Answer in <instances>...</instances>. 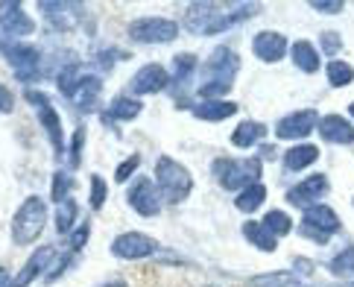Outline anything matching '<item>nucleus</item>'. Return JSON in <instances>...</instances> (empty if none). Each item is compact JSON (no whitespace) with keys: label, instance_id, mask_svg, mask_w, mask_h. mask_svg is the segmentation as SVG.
I'll list each match as a JSON object with an SVG mask.
<instances>
[{"label":"nucleus","instance_id":"f257e3e1","mask_svg":"<svg viewBox=\"0 0 354 287\" xmlns=\"http://www.w3.org/2000/svg\"><path fill=\"white\" fill-rule=\"evenodd\" d=\"M258 3H214V0H194L182 12V27L194 35H220L225 30L243 24L246 18H255Z\"/></svg>","mask_w":354,"mask_h":287},{"label":"nucleus","instance_id":"f03ea898","mask_svg":"<svg viewBox=\"0 0 354 287\" xmlns=\"http://www.w3.org/2000/svg\"><path fill=\"white\" fill-rule=\"evenodd\" d=\"M240 71V59L232 47H214L208 59L199 65V89L196 97L199 100H223V94H229L232 82Z\"/></svg>","mask_w":354,"mask_h":287},{"label":"nucleus","instance_id":"7ed1b4c3","mask_svg":"<svg viewBox=\"0 0 354 287\" xmlns=\"http://www.w3.org/2000/svg\"><path fill=\"white\" fill-rule=\"evenodd\" d=\"M59 94L71 100L73 106L80 111H97V103H100V94H103V82L94 73H88L80 62H71L59 71Z\"/></svg>","mask_w":354,"mask_h":287},{"label":"nucleus","instance_id":"20e7f679","mask_svg":"<svg viewBox=\"0 0 354 287\" xmlns=\"http://www.w3.org/2000/svg\"><path fill=\"white\" fill-rule=\"evenodd\" d=\"M156 185H158V194L164 203L170 205H179L185 203L194 191V173L187 170L182 161H176L170 156H158L156 158Z\"/></svg>","mask_w":354,"mask_h":287},{"label":"nucleus","instance_id":"39448f33","mask_svg":"<svg viewBox=\"0 0 354 287\" xmlns=\"http://www.w3.org/2000/svg\"><path fill=\"white\" fill-rule=\"evenodd\" d=\"M47 226V203L39 194H30L18 205L15 217H12V243L15 246H30L41 238Z\"/></svg>","mask_w":354,"mask_h":287},{"label":"nucleus","instance_id":"423d86ee","mask_svg":"<svg viewBox=\"0 0 354 287\" xmlns=\"http://www.w3.org/2000/svg\"><path fill=\"white\" fill-rule=\"evenodd\" d=\"M211 173L220 188L243 191L261 182V158H217L211 165Z\"/></svg>","mask_w":354,"mask_h":287},{"label":"nucleus","instance_id":"0eeeda50","mask_svg":"<svg viewBox=\"0 0 354 287\" xmlns=\"http://www.w3.org/2000/svg\"><path fill=\"white\" fill-rule=\"evenodd\" d=\"M0 53L12 65V73L18 82L30 85L41 80V50L30 41H15V39H0Z\"/></svg>","mask_w":354,"mask_h":287},{"label":"nucleus","instance_id":"6e6552de","mask_svg":"<svg viewBox=\"0 0 354 287\" xmlns=\"http://www.w3.org/2000/svg\"><path fill=\"white\" fill-rule=\"evenodd\" d=\"M24 100L35 106V118H39V123H41V132H47V141H50V147H53V156L56 158H65L68 156L65 129H62V118H59V111L53 109V103H50V97L44 91L27 89Z\"/></svg>","mask_w":354,"mask_h":287},{"label":"nucleus","instance_id":"1a4fd4ad","mask_svg":"<svg viewBox=\"0 0 354 287\" xmlns=\"http://www.w3.org/2000/svg\"><path fill=\"white\" fill-rule=\"evenodd\" d=\"M126 35L135 44H170L179 39V24L173 18H158V15H144L129 21Z\"/></svg>","mask_w":354,"mask_h":287},{"label":"nucleus","instance_id":"9d476101","mask_svg":"<svg viewBox=\"0 0 354 287\" xmlns=\"http://www.w3.org/2000/svg\"><path fill=\"white\" fill-rule=\"evenodd\" d=\"M339 217L331 205H310L305 208V214H301V223H299V234L301 238H308L313 243H328L339 232Z\"/></svg>","mask_w":354,"mask_h":287},{"label":"nucleus","instance_id":"9b49d317","mask_svg":"<svg viewBox=\"0 0 354 287\" xmlns=\"http://www.w3.org/2000/svg\"><path fill=\"white\" fill-rule=\"evenodd\" d=\"M111 255L120 258V261H144V258H153L158 255V241L149 238L144 232H123L111 241Z\"/></svg>","mask_w":354,"mask_h":287},{"label":"nucleus","instance_id":"f8f14e48","mask_svg":"<svg viewBox=\"0 0 354 287\" xmlns=\"http://www.w3.org/2000/svg\"><path fill=\"white\" fill-rule=\"evenodd\" d=\"M126 203H129V208L135 211V214H141V217H158L164 199H161V194H158L156 179L138 176V179L129 185V191H126Z\"/></svg>","mask_w":354,"mask_h":287},{"label":"nucleus","instance_id":"ddd939ff","mask_svg":"<svg viewBox=\"0 0 354 287\" xmlns=\"http://www.w3.org/2000/svg\"><path fill=\"white\" fill-rule=\"evenodd\" d=\"M0 30L6 39L24 41L27 35L35 33V21L27 15V9L18 0H0Z\"/></svg>","mask_w":354,"mask_h":287},{"label":"nucleus","instance_id":"4468645a","mask_svg":"<svg viewBox=\"0 0 354 287\" xmlns=\"http://www.w3.org/2000/svg\"><path fill=\"white\" fill-rule=\"evenodd\" d=\"M170 89V71L158 65V62H149V65L138 68L135 77L129 80V94L132 97H149V94H158V91H167Z\"/></svg>","mask_w":354,"mask_h":287},{"label":"nucleus","instance_id":"2eb2a0df","mask_svg":"<svg viewBox=\"0 0 354 287\" xmlns=\"http://www.w3.org/2000/svg\"><path fill=\"white\" fill-rule=\"evenodd\" d=\"M316 127H319V115H316L313 109H299V111H290V115H284L275 123V138L299 141V138H308Z\"/></svg>","mask_w":354,"mask_h":287},{"label":"nucleus","instance_id":"dca6fc26","mask_svg":"<svg viewBox=\"0 0 354 287\" xmlns=\"http://www.w3.org/2000/svg\"><path fill=\"white\" fill-rule=\"evenodd\" d=\"M331 191V182H328L325 173H313V176L301 179L299 185L287 191V203L296 205V208H310V205H319V199Z\"/></svg>","mask_w":354,"mask_h":287},{"label":"nucleus","instance_id":"f3484780","mask_svg":"<svg viewBox=\"0 0 354 287\" xmlns=\"http://www.w3.org/2000/svg\"><path fill=\"white\" fill-rule=\"evenodd\" d=\"M39 12L44 15V21L50 24V27L59 30V33L73 30L80 24V18H82V6L80 3H59V0H41Z\"/></svg>","mask_w":354,"mask_h":287},{"label":"nucleus","instance_id":"a211bd4d","mask_svg":"<svg viewBox=\"0 0 354 287\" xmlns=\"http://www.w3.org/2000/svg\"><path fill=\"white\" fill-rule=\"evenodd\" d=\"M252 53H255V59H261L263 65H275V62H281L290 53V44L281 33L261 30L255 39H252Z\"/></svg>","mask_w":354,"mask_h":287},{"label":"nucleus","instance_id":"6ab92c4d","mask_svg":"<svg viewBox=\"0 0 354 287\" xmlns=\"http://www.w3.org/2000/svg\"><path fill=\"white\" fill-rule=\"evenodd\" d=\"M53 258H56V249H53V246H39V249H35V252L27 258V264L18 270V276L12 279V287H30L35 279L41 276V272L50 270Z\"/></svg>","mask_w":354,"mask_h":287},{"label":"nucleus","instance_id":"aec40b11","mask_svg":"<svg viewBox=\"0 0 354 287\" xmlns=\"http://www.w3.org/2000/svg\"><path fill=\"white\" fill-rule=\"evenodd\" d=\"M316 129H319L325 144H339V147L354 144V123L346 120L343 115H325V118H319V127H316Z\"/></svg>","mask_w":354,"mask_h":287},{"label":"nucleus","instance_id":"412c9836","mask_svg":"<svg viewBox=\"0 0 354 287\" xmlns=\"http://www.w3.org/2000/svg\"><path fill=\"white\" fill-rule=\"evenodd\" d=\"M144 111V103L138 97H132V94H120V97H115L111 103L106 106V115H103V120L106 123H123V120H135L138 115Z\"/></svg>","mask_w":354,"mask_h":287},{"label":"nucleus","instance_id":"4be33fe9","mask_svg":"<svg viewBox=\"0 0 354 287\" xmlns=\"http://www.w3.org/2000/svg\"><path fill=\"white\" fill-rule=\"evenodd\" d=\"M194 118L196 120H205V123H220L225 118H232L237 111V103L232 100H199V103L191 106Z\"/></svg>","mask_w":354,"mask_h":287},{"label":"nucleus","instance_id":"5701e85b","mask_svg":"<svg viewBox=\"0 0 354 287\" xmlns=\"http://www.w3.org/2000/svg\"><path fill=\"white\" fill-rule=\"evenodd\" d=\"M263 138H267V127H263L261 120H243V123H237V129L232 132V144L237 149H252Z\"/></svg>","mask_w":354,"mask_h":287},{"label":"nucleus","instance_id":"b1692460","mask_svg":"<svg viewBox=\"0 0 354 287\" xmlns=\"http://www.w3.org/2000/svg\"><path fill=\"white\" fill-rule=\"evenodd\" d=\"M316 158H319V147H313V144H296V147H290L287 153L281 156L284 167L290 173H299V170L316 165Z\"/></svg>","mask_w":354,"mask_h":287},{"label":"nucleus","instance_id":"393cba45","mask_svg":"<svg viewBox=\"0 0 354 287\" xmlns=\"http://www.w3.org/2000/svg\"><path fill=\"white\" fill-rule=\"evenodd\" d=\"M240 232H243V238L255 249H261V252H275V249H278V238H275V234H270V229L263 226L261 220H246Z\"/></svg>","mask_w":354,"mask_h":287},{"label":"nucleus","instance_id":"a878e982","mask_svg":"<svg viewBox=\"0 0 354 287\" xmlns=\"http://www.w3.org/2000/svg\"><path fill=\"white\" fill-rule=\"evenodd\" d=\"M290 59H293V65L299 71H305V73H316L322 65V59H319V50H316L310 41H296V44H290Z\"/></svg>","mask_w":354,"mask_h":287},{"label":"nucleus","instance_id":"bb28decb","mask_svg":"<svg viewBox=\"0 0 354 287\" xmlns=\"http://www.w3.org/2000/svg\"><path fill=\"white\" fill-rule=\"evenodd\" d=\"M263 203H267V188L258 182V185H249V188H243L237 194L234 199V205L237 211H243V214H252V211H258Z\"/></svg>","mask_w":354,"mask_h":287},{"label":"nucleus","instance_id":"cd10ccee","mask_svg":"<svg viewBox=\"0 0 354 287\" xmlns=\"http://www.w3.org/2000/svg\"><path fill=\"white\" fill-rule=\"evenodd\" d=\"M77 217H80V205H77V199H68V203L56 205V232L62 234V238H68V234L80 226Z\"/></svg>","mask_w":354,"mask_h":287},{"label":"nucleus","instance_id":"c85d7f7f","mask_svg":"<svg viewBox=\"0 0 354 287\" xmlns=\"http://www.w3.org/2000/svg\"><path fill=\"white\" fill-rule=\"evenodd\" d=\"M325 77H328V85H331V89H346V85L354 82V68L343 59H331L325 65Z\"/></svg>","mask_w":354,"mask_h":287},{"label":"nucleus","instance_id":"c756f323","mask_svg":"<svg viewBox=\"0 0 354 287\" xmlns=\"http://www.w3.org/2000/svg\"><path fill=\"white\" fill-rule=\"evenodd\" d=\"M199 68V62L194 53H179L173 59V73H170V85H187L194 77V71Z\"/></svg>","mask_w":354,"mask_h":287},{"label":"nucleus","instance_id":"7c9ffc66","mask_svg":"<svg viewBox=\"0 0 354 287\" xmlns=\"http://www.w3.org/2000/svg\"><path fill=\"white\" fill-rule=\"evenodd\" d=\"M249 287H301L296 272L278 270V272H263V276L249 279Z\"/></svg>","mask_w":354,"mask_h":287},{"label":"nucleus","instance_id":"2f4dec72","mask_svg":"<svg viewBox=\"0 0 354 287\" xmlns=\"http://www.w3.org/2000/svg\"><path fill=\"white\" fill-rule=\"evenodd\" d=\"M261 223L270 229V234H275V238H284V234L293 232V220H290V214H287V211H281V208L267 211Z\"/></svg>","mask_w":354,"mask_h":287},{"label":"nucleus","instance_id":"473e14b6","mask_svg":"<svg viewBox=\"0 0 354 287\" xmlns=\"http://www.w3.org/2000/svg\"><path fill=\"white\" fill-rule=\"evenodd\" d=\"M73 176H71V170H56L53 173V188H50V199H53L56 205L62 203H68L71 199V191H73Z\"/></svg>","mask_w":354,"mask_h":287},{"label":"nucleus","instance_id":"72a5a7b5","mask_svg":"<svg viewBox=\"0 0 354 287\" xmlns=\"http://www.w3.org/2000/svg\"><path fill=\"white\" fill-rule=\"evenodd\" d=\"M106 196H109L106 179L100 176V173H91V176H88V205H91V211H103Z\"/></svg>","mask_w":354,"mask_h":287},{"label":"nucleus","instance_id":"f704fd0d","mask_svg":"<svg viewBox=\"0 0 354 287\" xmlns=\"http://www.w3.org/2000/svg\"><path fill=\"white\" fill-rule=\"evenodd\" d=\"M328 270H331L334 276H339V279L354 276V246H346L343 252H337L331 261H328Z\"/></svg>","mask_w":354,"mask_h":287},{"label":"nucleus","instance_id":"c9c22d12","mask_svg":"<svg viewBox=\"0 0 354 287\" xmlns=\"http://www.w3.org/2000/svg\"><path fill=\"white\" fill-rule=\"evenodd\" d=\"M141 161H144V158L138 156V153H135V156H129V158H123L120 165H118V170H115V182H118V185L132 182V179H135V173L141 170Z\"/></svg>","mask_w":354,"mask_h":287},{"label":"nucleus","instance_id":"e433bc0d","mask_svg":"<svg viewBox=\"0 0 354 287\" xmlns=\"http://www.w3.org/2000/svg\"><path fill=\"white\" fill-rule=\"evenodd\" d=\"M82 147H85V129L77 127V129H73L71 147H68V167H71V170L80 167V161H82Z\"/></svg>","mask_w":354,"mask_h":287},{"label":"nucleus","instance_id":"4c0bfd02","mask_svg":"<svg viewBox=\"0 0 354 287\" xmlns=\"http://www.w3.org/2000/svg\"><path fill=\"white\" fill-rule=\"evenodd\" d=\"M88 241H91V223H80V226L68 234V249L71 252H82Z\"/></svg>","mask_w":354,"mask_h":287},{"label":"nucleus","instance_id":"58836bf2","mask_svg":"<svg viewBox=\"0 0 354 287\" xmlns=\"http://www.w3.org/2000/svg\"><path fill=\"white\" fill-rule=\"evenodd\" d=\"M71 258H73V252H71V249H68V252H56V264H50V270H47V276H44V281L47 284H53L56 279H62V276H65V270L71 267Z\"/></svg>","mask_w":354,"mask_h":287},{"label":"nucleus","instance_id":"ea45409f","mask_svg":"<svg viewBox=\"0 0 354 287\" xmlns=\"http://www.w3.org/2000/svg\"><path fill=\"white\" fill-rule=\"evenodd\" d=\"M319 47H322V53L334 56V53H339V47H343V39H339V33L328 30V33L319 35Z\"/></svg>","mask_w":354,"mask_h":287},{"label":"nucleus","instance_id":"a19ab883","mask_svg":"<svg viewBox=\"0 0 354 287\" xmlns=\"http://www.w3.org/2000/svg\"><path fill=\"white\" fill-rule=\"evenodd\" d=\"M310 9L322 12V15H339L346 9V3L343 0H310Z\"/></svg>","mask_w":354,"mask_h":287},{"label":"nucleus","instance_id":"79ce46f5","mask_svg":"<svg viewBox=\"0 0 354 287\" xmlns=\"http://www.w3.org/2000/svg\"><path fill=\"white\" fill-rule=\"evenodd\" d=\"M12 111H15V94L0 82V115H12Z\"/></svg>","mask_w":354,"mask_h":287},{"label":"nucleus","instance_id":"37998d69","mask_svg":"<svg viewBox=\"0 0 354 287\" xmlns=\"http://www.w3.org/2000/svg\"><path fill=\"white\" fill-rule=\"evenodd\" d=\"M281 153H278L275 147H261V158H267V161H272V158H278Z\"/></svg>","mask_w":354,"mask_h":287},{"label":"nucleus","instance_id":"c03bdc74","mask_svg":"<svg viewBox=\"0 0 354 287\" xmlns=\"http://www.w3.org/2000/svg\"><path fill=\"white\" fill-rule=\"evenodd\" d=\"M0 287H12V276L6 267H0Z\"/></svg>","mask_w":354,"mask_h":287},{"label":"nucleus","instance_id":"a18cd8bd","mask_svg":"<svg viewBox=\"0 0 354 287\" xmlns=\"http://www.w3.org/2000/svg\"><path fill=\"white\" fill-rule=\"evenodd\" d=\"M100 287H129L126 281H120V279H111V281H106V284H100Z\"/></svg>","mask_w":354,"mask_h":287},{"label":"nucleus","instance_id":"49530a36","mask_svg":"<svg viewBox=\"0 0 354 287\" xmlns=\"http://www.w3.org/2000/svg\"><path fill=\"white\" fill-rule=\"evenodd\" d=\"M348 115H351V118H354V103H351V106H348Z\"/></svg>","mask_w":354,"mask_h":287},{"label":"nucleus","instance_id":"de8ad7c7","mask_svg":"<svg viewBox=\"0 0 354 287\" xmlns=\"http://www.w3.org/2000/svg\"><path fill=\"white\" fill-rule=\"evenodd\" d=\"M351 205H354V199H351Z\"/></svg>","mask_w":354,"mask_h":287}]
</instances>
